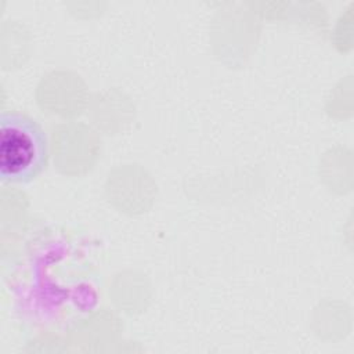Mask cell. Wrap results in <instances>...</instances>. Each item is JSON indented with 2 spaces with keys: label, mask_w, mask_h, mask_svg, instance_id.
Segmentation results:
<instances>
[{
  "label": "cell",
  "mask_w": 354,
  "mask_h": 354,
  "mask_svg": "<svg viewBox=\"0 0 354 354\" xmlns=\"http://www.w3.org/2000/svg\"><path fill=\"white\" fill-rule=\"evenodd\" d=\"M48 163V140L37 120L19 111L0 116V180L29 184Z\"/></svg>",
  "instance_id": "1"
}]
</instances>
